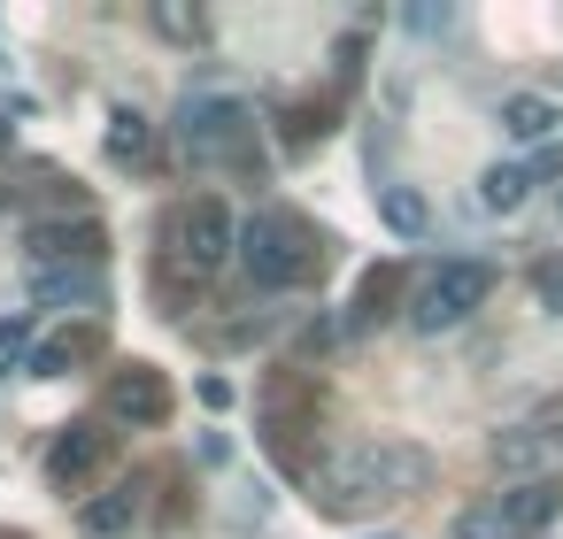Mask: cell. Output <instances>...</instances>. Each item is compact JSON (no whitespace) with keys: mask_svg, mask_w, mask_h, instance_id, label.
<instances>
[{"mask_svg":"<svg viewBox=\"0 0 563 539\" xmlns=\"http://www.w3.org/2000/svg\"><path fill=\"white\" fill-rule=\"evenodd\" d=\"M147 147H155V124H147L140 109H117V116H109V155H117V162H140Z\"/></svg>","mask_w":563,"mask_h":539,"instance_id":"obj_17","label":"cell"},{"mask_svg":"<svg viewBox=\"0 0 563 539\" xmlns=\"http://www.w3.org/2000/svg\"><path fill=\"white\" fill-rule=\"evenodd\" d=\"M155 32H163V40H201L209 24H201V9H178V0H163V9H155Z\"/></svg>","mask_w":563,"mask_h":539,"instance_id":"obj_21","label":"cell"},{"mask_svg":"<svg viewBox=\"0 0 563 539\" xmlns=\"http://www.w3.org/2000/svg\"><path fill=\"white\" fill-rule=\"evenodd\" d=\"M494 516H501L517 539H532V531H548V524L563 516V493H555V478H540V485H509V493H494Z\"/></svg>","mask_w":563,"mask_h":539,"instance_id":"obj_9","label":"cell"},{"mask_svg":"<svg viewBox=\"0 0 563 539\" xmlns=\"http://www.w3.org/2000/svg\"><path fill=\"white\" fill-rule=\"evenodd\" d=\"M16 362H32V324L24 316H0V378H9Z\"/></svg>","mask_w":563,"mask_h":539,"instance_id":"obj_19","label":"cell"},{"mask_svg":"<svg viewBox=\"0 0 563 539\" xmlns=\"http://www.w3.org/2000/svg\"><path fill=\"white\" fill-rule=\"evenodd\" d=\"M240 124H247V109H240V101H217V93H201V101L186 93V101H178V139H186L201 162H209V155H232Z\"/></svg>","mask_w":563,"mask_h":539,"instance_id":"obj_6","label":"cell"},{"mask_svg":"<svg viewBox=\"0 0 563 539\" xmlns=\"http://www.w3.org/2000/svg\"><path fill=\"white\" fill-rule=\"evenodd\" d=\"M394 301H401V270L378 262V270L363 278V293H355V316H363V324H371V316H394Z\"/></svg>","mask_w":563,"mask_h":539,"instance_id":"obj_18","label":"cell"},{"mask_svg":"<svg viewBox=\"0 0 563 539\" xmlns=\"http://www.w3.org/2000/svg\"><path fill=\"white\" fill-rule=\"evenodd\" d=\"M494 470L509 478V485H540V478H555L563 470V431L555 424H509V431H494Z\"/></svg>","mask_w":563,"mask_h":539,"instance_id":"obj_2","label":"cell"},{"mask_svg":"<svg viewBox=\"0 0 563 539\" xmlns=\"http://www.w3.org/2000/svg\"><path fill=\"white\" fill-rule=\"evenodd\" d=\"M355 462H363V478H371V493H378V501H409V493H424V485H432V454H424V447H409V439H378V447H363Z\"/></svg>","mask_w":563,"mask_h":539,"instance_id":"obj_5","label":"cell"},{"mask_svg":"<svg viewBox=\"0 0 563 539\" xmlns=\"http://www.w3.org/2000/svg\"><path fill=\"white\" fill-rule=\"evenodd\" d=\"M32 293L40 301H86V308H101V278L93 270H40Z\"/></svg>","mask_w":563,"mask_h":539,"instance_id":"obj_16","label":"cell"},{"mask_svg":"<svg viewBox=\"0 0 563 539\" xmlns=\"http://www.w3.org/2000/svg\"><path fill=\"white\" fill-rule=\"evenodd\" d=\"M378 216H386L394 239H424V232H432V209H424L417 186H378Z\"/></svg>","mask_w":563,"mask_h":539,"instance_id":"obj_13","label":"cell"},{"mask_svg":"<svg viewBox=\"0 0 563 539\" xmlns=\"http://www.w3.org/2000/svg\"><path fill=\"white\" fill-rule=\"evenodd\" d=\"M101 462H109V431H101V424H70V431L47 447V478H55L63 493H78Z\"/></svg>","mask_w":563,"mask_h":539,"instance_id":"obj_7","label":"cell"},{"mask_svg":"<svg viewBox=\"0 0 563 539\" xmlns=\"http://www.w3.org/2000/svg\"><path fill=\"white\" fill-rule=\"evenodd\" d=\"M501 132L525 139V147H532V139H555V132H563V109H555L548 93H501Z\"/></svg>","mask_w":563,"mask_h":539,"instance_id":"obj_10","label":"cell"},{"mask_svg":"<svg viewBox=\"0 0 563 539\" xmlns=\"http://www.w3.org/2000/svg\"><path fill=\"white\" fill-rule=\"evenodd\" d=\"M132 516H140V493H132V485H117V493H101V501H86V508H78V524H86L93 539H109V531H124Z\"/></svg>","mask_w":563,"mask_h":539,"instance_id":"obj_15","label":"cell"},{"mask_svg":"<svg viewBox=\"0 0 563 539\" xmlns=\"http://www.w3.org/2000/svg\"><path fill=\"white\" fill-rule=\"evenodd\" d=\"M448 539H517V531H509V524H501V516H494V501H486V508H463V516H455V531H448Z\"/></svg>","mask_w":563,"mask_h":539,"instance_id":"obj_20","label":"cell"},{"mask_svg":"<svg viewBox=\"0 0 563 539\" xmlns=\"http://www.w3.org/2000/svg\"><path fill=\"white\" fill-rule=\"evenodd\" d=\"M86 355H101V324H78V332L32 347V378H70V362H86Z\"/></svg>","mask_w":563,"mask_h":539,"instance_id":"obj_12","label":"cell"},{"mask_svg":"<svg viewBox=\"0 0 563 539\" xmlns=\"http://www.w3.org/2000/svg\"><path fill=\"white\" fill-rule=\"evenodd\" d=\"M0 539H9V531H0Z\"/></svg>","mask_w":563,"mask_h":539,"instance_id":"obj_24","label":"cell"},{"mask_svg":"<svg viewBox=\"0 0 563 539\" xmlns=\"http://www.w3.org/2000/svg\"><path fill=\"white\" fill-rule=\"evenodd\" d=\"M378 539H401V531H378Z\"/></svg>","mask_w":563,"mask_h":539,"instance_id":"obj_23","label":"cell"},{"mask_svg":"<svg viewBox=\"0 0 563 539\" xmlns=\"http://www.w3.org/2000/svg\"><path fill=\"white\" fill-rule=\"evenodd\" d=\"M109 416H124V424H163V416H170V385H163V370L132 362V370L109 385Z\"/></svg>","mask_w":563,"mask_h":539,"instance_id":"obj_8","label":"cell"},{"mask_svg":"<svg viewBox=\"0 0 563 539\" xmlns=\"http://www.w3.org/2000/svg\"><path fill=\"white\" fill-rule=\"evenodd\" d=\"M532 293H540L548 308H563V262H540V270H532Z\"/></svg>","mask_w":563,"mask_h":539,"instance_id":"obj_22","label":"cell"},{"mask_svg":"<svg viewBox=\"0 0 563 539\" xmlns=\"http://www.w3.org/2000/svg\"><path fill=\"white\" fill-rule=\"evenodd\" d=\"M486 293H494V270L486 262H440L424 285H417V308H409V324L417 332H455L471 308H486Z\"/></svg>","mask_w":563,"mask_h":539,"instance_id":"obj_1","label":"cell"},{"mask_svg":"<svg viewBox=\"0 0 563 539\" xmlns=\"http://www.w3.org/2000/svg\"><path fill=\"white\" fill-rule=\"evenodd\" d=\"M32 255H40V270L70 262V255H101V232L93 224H32Z\"/></svg>","mask_w":563,"mask_h":539,"instance_id":"obj_14","label":"cell"},{"mask_svg":"<svg viewBox=\"0 0 563 539\" xmlns=\"http://www.w3.org/2000/svg\"><path fill=\"white\" fill-rule=\"evenodd\" d=\"M170 239H178V262H186L194 278H209V270L240 247V232H232L224 201H194V209H178V216H170Z\"/></svg>","mask_w":563,"mask_h":539,"instance_id":"obj_3","label":"cell"},{"mask_svg":"<svg viewBox=\"0 0 563 539\" xmlns=\"http://www.w3.org/2000/svg\"><path fill=\"white\" fill-rule=\"evenodd\" d=\"M240 262H247V278L255 285H294L301 270H309V255L294 247V224H278V216H255V224H240Z\"/></svg>","mask_w":563,"mask_h":539,"instance_id":"obj_4","label":"cell"},{"mask_svg":"<svg viewBox=\"0 0 563 539\" xmlns=\"http://www.w3.org/2000/svg\"><path fill=\"white\" fill-rule=\"evenodd\" d=\"M525 201H532V170H525V162H486V178H478V209L517 216Z\"/></svg>","mask_w":563,"mask_h":539,"instance_id":"obj_11","label":"cell"}]
</instances>
